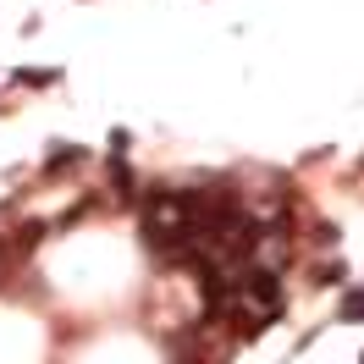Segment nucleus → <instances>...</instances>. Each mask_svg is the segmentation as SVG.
Listing matches in <instances>:
<instances>
[{
  "label": "nucleus",
  "instance_id": "f257e3e1",
  "mask_svg": "<svg viewBox=\"0 0 364 364\" xmlns=\"http://www.w3.org/2000/svg\"><path fill=\"white\" fill-rule=\"evenodd\" d=\"M342 315H348V320H364V293H348V298H342Z\"/></svg>",
  "mask_w": 364,
  "mask_h": 364
}]
</instances>
